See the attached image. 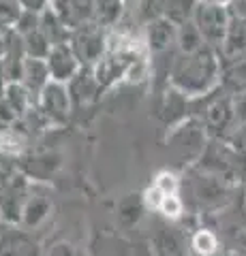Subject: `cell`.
I'll use <instances>...</instances> for the list:
<instances>
[{
    "instance_id": "6da1fadb",
    "label": "cell",
    "mask_w": 246,
    "mask_h": 256,
    "mask_svg": "<svg viewBox=\"0 0 246 256\" xmlns=\"http://www.w3.org/2000/svg\"><path fill=\"white\" fill-rule=\"evenodd\" d=\"M176 186H178V182L176 178H173L171 173H161L158 178L154 180V188L161 192V194H176Z\"/></svg>"
},
{
    "instance_id": "7a4b0ae2",
    "label": "cell",
    "mask_w": 246,
    "mask_h": 256,
    "mask_svg": "<svg viewBox=\"0 0 246 256\" xmlns=\"http://www.w3.org/2000/svg\"><path fill=\"white\" fill-rule=\"evenodd\" d=\"M214 248H216V242L210 233H199L195 237V250L199 254H212Z\"/></svg>"
}]
</instances>
